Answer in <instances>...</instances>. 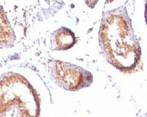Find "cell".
I'll list each match as a JSON object with an SVG mask.
<instances>
[{"instance_id": "6da1fadb", "label": "cell", "mask_w": 147, "mask_h": 117, "mask_svg": "<svg viewBox=\"0 0 147 117\" xmlns=\"http://www.w3.org/2000/svg\"><path fill=\"white\" fill-rule=\"evenodd\" d=\"M73 37L69 32H62L57 36L56 41L57 44L61 48H65L73 43Z\"/></svg>"}]
</instances>
